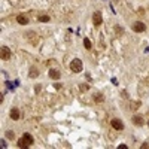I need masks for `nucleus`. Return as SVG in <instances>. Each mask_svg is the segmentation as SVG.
<instances>
[{"mask_svg": "<svg viewBox=\"0 0 149 149\" xmlns=\"http://www.w3.org/2000/svg\"><path fill=\"white\" fill-rule=\"evenodd\" d=\"M49 78H51V79H60V78H61V73L58 72V70H54V69H51L49 70Z\"/></svg>", "mask_w": 149, "mask_h": 149, "instance_id": "obj_11", "label": "nucleus"}, {"mask_svg": "<svg viewBox=\"0 0 149 149\" xmlns=\"http://www.w3.org/2000/svg\"><path fill=\"white\" fill-rule=\"evenodd\" d=\"M27 39H29V40H31L33 45H36L37 40H39V37L36 36V33H34V31H29V33H27Z\"/></svg>", "mask_w": 149, "mask_h": 149, "instance_id": "obj_10", "label": "nucleus"}, {"mask_svg": "<svg viewBox=\"0 0 149 149\" xmlns=\"http://www.w3.org/2000/svg\"><path fill=\"white\" fill-rule=\"evenodd\" d=\"M140 104H142V103H140V101H131V104H130L131 107H130V109H131V110H137V109H139V106H140Z\"/></svg>", "mask_w": 149, "mask_h": 149, "instance_id": "obj_14", "label": "nucleus"}, {"mask_svg": "<svg viewBox=\"0 0 149 149\" xmlns=\"http://www.w3.org/2000/svg\"><path fill=\"white\" fill-rule=\"evenodd\" d=\"M49 20H51V18H49L48 15H43V16H39V21H40V22H48Z\"/></svg>", "mask_w": 149, "mask_h": 149, "instance_id": "obj_16", "label": "nucleus"}, {"mask_svg": "<svg viewBox=\"0 0 149 149\" xmlns=\"http://www.w3.org/2000/svg\"><path fill=\"white\" fill-rule=\"evenodd\" d=\"M110 124H112V127H113V128L118 130V131L124 130V124H122V121H121V119H118V118H113V119L110 121Z\"/></svg>", "mask_w": 149, "mask_h": 149, "instance_id": "obj_6", "label": "nucleus"}, {"mask_svg": "<svg viewBox=\"0 0 149 149\" xmlns=\"http://www.w3.org/2000/svg\"><path fill=\"white\" fill-rule=\"evenodd\" d=\"M29 76L33 78V79H34V78H37V76H39V70H37L36 67H31L30 72H29Z\"/></svg>", "mask_w": 149, "mask_h": 149, "instance_id": "obj_12", "label": "nucleus"}, {"mask_svg": "<svg viewBox=\"0 0 149 149\" xmlns=\"http://www.w3.org/2000/svg\"><path fill=\"white\" fill-rule=\"evenodd\" d=\"M103 22V16H101V12L100 11H95L93 14V24L95 25V27H100Z\"/></svg>", "mask_w": 149, "mask_h": 149, "instance_id": "obj_3", "label": "nucleus"}, {"mask_svg": "<svg viewBox=\"0 0 149 149\" xmlns=\"http://www.w3.org/2000/svg\"><path fill=\"white\" fill-rule=\"evenodd\" d=\"M121 94H122V97H125V99H127V97H128V94H127V91H122V93H121Z\"/></svg>", "mask_w": 149, "mask_h": 149, "instance_id": "obj_18", "label": "nucleus"}, {"mask_svg": "<svg viewBox=\"0 0 149 149\" xmlns=\"http://www.w3.org/2000/svg\"><path fill=\"white\" fill-rule=\"evenodd\" d=\"M133 30L137 31V33H142V31L146 30V24L142 22V21H136V22L133 24Z\"/></svg>", "mask_w": 149, "mask_h": 149, "instance_id": "obj_5", "label": "nucleus"}, {"mask_svg": "<svg viewBox=\"0 0 149 149\" xmlns=\"http://www.w3.org/2000/svg\"><path fill=\"white\" fill-rule=\"evenodd\" d=\"M7 137H9V139H15V134H14V131H7Z\"/></svg>", "mask_w": 149, "mask_h": 149, "instance_id": "obj_17", "label": "nucleus"}, {"mask_svg": "<svg viewBox=\"0 0 149 149\" xmlns=\"http://www.w3.org/2000/svg\"><path fill=\"white\" fill-rule=\"evenodd\" d=\"M93 99H94V101H95V103H101V101H104V97H103V94H100V93H95Z\"/></svg>", "mask_w": 149, "mask_h": 149, "instance_id": "obj_13", "label": "nucleus"}, {"mask_svg": "<svg viewBox=\"0 0 149 149\" xmlns=\"http://www.w3.org/2000/svg\"><path fill=\"white\" fill-rule=\"evenodd\" d=\"M84 46H85V49H91L93 48V43L90 42V39H84Z\"/></svg>", "mask_w": 149, "mask_h": 149, "instance_id": "obj_15", "label": "nucleus"}, {"mask_svg": "<svg viewBox=\"0 0 149 149\" xmlns=\"http://www.w3.org/2000/svg\"><path fill=\"white\" fill-rule=\"evenodd\" d=\"M133 124L137 125V127H142V125L145 124V121H143V118L140 116V115H134V116H133Z\"/></svg>", "mask_w": 149, "mask_h": 149, "instance_id": "obj_9", "label": "nucleus"}, {"mask_svg": "<svg viewBox=\"0 0 149 149\" xmlns=\"http://www.w3.org/2000/svg\"><path fill=\"white\" fill-rule=\"evenodd\" d=\"M0 57H2V60L7 61L11 58V49L7 46H2V49H0Z\"/></svg>", "mask_w": 149, "mask_h": 149, "instance_id": "obj_4", "label": "nucleus"}, {"mask_svg": "<svg viewBox=\"0 0 149 149\" xmlns=\"http://www.w3.org/2000/svg\"><path fill=\"white\" fill-rule=\"evenodd\" d=\"M16 21H18V24H21V25H27L29 24V16L24 15V14H20L16 16Z\"/></svg>", "mask_w": 149, "mask_h": 149, "instance_id": "obj_8", "label": "nucleus"}, {"mask_svg": "<svg viewBox=\"0 0 149 149\" xmlns=\"http://www.w3.org/2000/svg\"><path fill=\"white\" fill-rule=\"evenodd\" d=\"M33 142H34V139H33V136H30L29 133H25L20 140H18V143H16V146L18 148H22V149H25V148H29V146H31L33 145Z\"/></svg>", "mask_w": 149, "mask_h": 149, "instance_id": "obj_1", "label": "nucleus"}, {"mask_svg": "<svg viewBox=\"0 0 149 149\" xmlns=\"http://www.w3.org/2000/svg\"><path fill=\"white\" fill-rule=\"evenodd\" d=\"M9 116H11L12 121H18L20 119V110H18V107H12L11 112H9Z\"/></svg>", "mask_w": 149, "mask_h": 149, "instance_id": "obj_7", "label": "nucleus"}, {"mask_svg": "<svg viewBox=\"0 0 149 149\" xmlns=\"http://www.w3.org/2000/svg\"><path fill=\"white\" fill-rule=\"evenodd\" d=\"M70 70L75 72V73L82 72V60H79V58L72 60V63H70Z\"/></svg>", "mask_w": 149, "mask_h": 149, "instance_id": "obj_2", "label": "nucleus"}]
</instances>
